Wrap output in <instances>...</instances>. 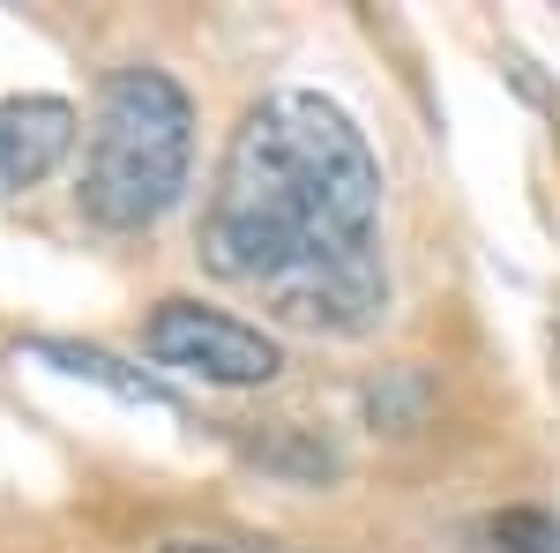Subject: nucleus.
Returning a JSON list of instances; mask_svg holds the SVG:
<instances>
[{"mask_svg":"<svg viewBox=\"0 0 560 553\" xmlns=\"http://www.w3.org/2000/svg\"><path fill=\"white\" fill-rule=\"evenodd\" d=\"M75 105L68 97H0V195H31L45 187L52 172L68 165V150H75Z\"/></svg>","mask_w":560,"mask_h":553,"instance_id":"20e7f679","label":"nucleus"},{"mask_svg":"<svg viewBox=\"0 0 560 553\" xmlns=\"http://www.w3.org/2000/svg\"><path fill=\"white\" fill-rule=\"evenodd\" d=\"M158 553H284V546H255V539H165Z\"/></svg>","mask_w":560,"mask_h":553,"instance_id":"0eeeda50","label":"nucleus"},{"mask_svg":"<svg viewBox=\"0 0 560 553\" xmlns=\"http://www.w3.org/2000/svg\"><path fill=\"white\" fill-rule=\"evenodd\" d=\"M142 359L158 375H179V382L202 389H269L292 359H284V337L261 330L232 307H210V299H158L150 322H142Z\"/></svg>","mask_w":560,"mask_h":553,"instance_id":"7ed1b4c3","label":"nucleus"},{"mask_svg":"<svg viewBox=\"0 0 560 553\" xmlns=\"http://www.w3.org/2000/svg\"><path fill=\"white\" fill-rule=\"evenodd\" d=\"M195 180V97L173 68L128 60L97 83L75 210L97 232H150Z\"/></svg>","mask_w":560,"mask_h":553,"instance_id":"f03ea898","label":"nucleus"},{"mask_svg":"<svg viewBox=\"0 0 560 553\" xmlns=\"http://www.w3.org/2000/svg\"><path fill=\"white\" fill-rule=\"evenodd\" d=\"M31 359H45L52 375H75V382H97V389H113L120 404H142V412H179V396L165 389V375H150V367H128V359H113L105 344L38 337V344H31Z\"/></svg>","mask_w":560,"mask_h":553,"instance_id":"39448f33","label":"nucleus"},{"mask_svg":"<svg viewBox=\"0 0 560 553\" xmlns=\"http://www.w3.org/2000/svg\"><path fill=\"white\" fill-rule=\"evenodd\" d=\"M493 553H560V516L553 509H501L486 523Z\"/></svg>","mask_w":560,"mask_h":553,"instance_id":"423d86ee","label":"nucleus"},{"mask_svg":"<svg viewBox=\"0 0 560 553\" xmlns=\"http://www.w3.org/2000/svg\"><path fill=\"white\" fill-rule=\"evenodd\" d=\"M195 255L300 337H374L388 322V187L366 128L329 90H261L224 135Z\"/></svg>","mask_w":560,"mask_h":553,"instance_id":"f257e3e1","label":"nucleus"}]
</instances>
